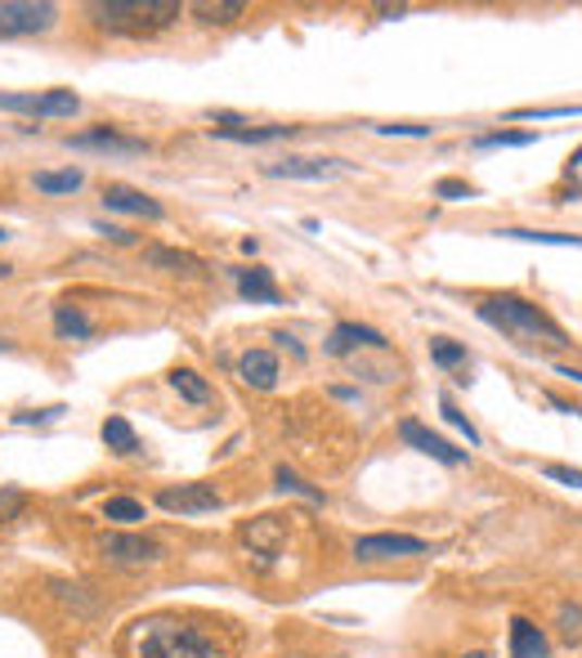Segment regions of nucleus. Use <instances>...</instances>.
I'll return each instance as SVG.
<instances>
[{"instance_id": "nucleus-1", "label": "nucleus", "mask_w": 582, "mask_h": 658, "mask_svg": "<svg viewBox=\"0 0 582 658\" xmlns=\"http://www.w3.org/2000/svg\"><path fill=\"white\" fill-rule=\"evenodd\" d=\"M126 658H225V645L206 628L157 613V618H139L126 632Z\"/></svg>"}, {"instance_id": "nucleus-2", "label": "nucleus", "mask_w": 582, "mask_h": 658, "mask_svg": "<svg viewBox=\"0 0 582 658\" xmlns=\"http://www.w3.org/2000/svg\"><path fill=\"white\" fill-rule=\"evenodd\" d=\"M480 318H484L489 327H497V332L524 341V345H547V350L573 345V341L565 337V327H560L547 309H537V305H529V301H520V296H489V301H480Z\"/></svg>"}, {"instance_id": "nucleus-3", "label": "nucleus", "mask_w": 582, "mask_h": 658, "mask_svg": "<svg viewBox=\"0 0 582 658\" xmlns=\"http://www.w3.org/2000/svg\"><path fill=\"white\" fill-rule=\"evenodd\" d=\"M179 14H185L179 0H103V5H90V18L113 36H149L170 27Z\"/></svg>"}, {"instance_id": "nucleus-4", "label": "nucleus", "mask_w": 582, "mask_h": 658, "mask_svg": "<svg viewBox=\"0 0 582 658\" xmlns=\"http://www.w3.org/2000/svg\"><path fill=\"white\" fill-rule=\"evenodd\" d=\"M54 23H59V10L50 0H0V41L50 31Z\"/></svg>"}, {"instance_id": "nucleus-5", "label": "nucleus", "mask_w": 582, "mask_h": 658, "mask_svg": "<svg viewBox=\"0 0 582 658\" xmlns=\"http://www.w3.org/2000/svg\"><path fill=\"white\" fill-rule=\"evenodd\" d=\"M404 556H430V542L413 533H368L354 542L358 565H381V560H404Z\"/></svg>"}, {"instance_id": "nucleus-6", "label": "nucleus", "mask_w": 582, "mask_h": 658, "mask_svg": "<svg viewBox=\"0 0 582 658\" xmlns=\"http://www.w3.org/2000/svg\"><path fill=\"white\" fill-rule=\"evenodd\" d=\"M99 556L107 565H122V569H143V565H157L162 560V546L149 542V537H139V533L113 529V533L99 537Z\"/></svg>"}, {"instance_id": "nucleus-7", "label": "nucleus", "mask_w": 582, "mask_h": 658, "mask_svg": "<svg viewBox=\"0 0 582 658\" xmlns=\"http://www.w3.org/2000/svg\"><path fill=\"white\" fill-rule=\"evenodd\" d=\"M67 149L107 153V157H143V153H149V139L117 135L113 126H94V130H81V135H67Z\"/></svg>"}, {"instance_id": "nucleus-8", "label": "nucleus", "mask_w": 582, "mask_h": 658, "mask_svg": "<svg viewBox=\"0 0 582 658\" xmlns=\"http://www.w3.org/2000/svg\"><path fill=\"white\" fill-rule=\"evenodd\" d=\"M157 506L170 510V516H211V510L225 506V497L215 484H175L157 493Z\"/></svg>"}, {"instance_id": "nucleus-9", "label": "nucleus", "mask_w": 582, "mask_h": 658, "mask_svg": "<svg viewBox=\"0 0 582 658\" xmlns=\"http://www.w3.org/2000/svg\"><path fill=\"white\" fill-rule=\"evenodd\" d=\"M282 542H287V520H282V516H261V520H251V524L242 529V546H246V552L256 556L261 565L282 552Z\"/></svg>"}, {"instance_id": "nucleus-10", "label": "nucleus", "mask_w": 582, "mask_h": 658, "mask_svg": "<svg viewBox=\"0 0 582 658\" xmlns=\"http://www.w3.org/2000/svg\"><path fill=\"white\" fill-rule=\"evenodd\" d=\"M398 439H404V444H413L417 453H426V457H434V461H444V466H461L466 461V453L461 448H453L448 439H440L434 430H426L421 421H398Z\"/></svg>"}, {"instance_id": "nucleus-11", "label": "nucleus", "mask_w": 582, "mask_h": 658, "mask_svg": "<svg viewBox=\"0 0 582 658\" xmlns=\"http://www.w3.org/2000/svg\"><path fill=\"white\" fill-rule=\"evenodd\" d=\"M390 341L377 332V327H363V322H337L332 327V337L322 341V350L332 354V358H345L354 350H385Z\"/></svg>"}, {"instance_id": "nucleus-12", "label": "nucleus", "mask_w": 582, "mask_h": 658, "mask_svg": "<svg viewBox=\"0 0 582 658\" xmlns=\"http://www.w3.org/2000/svg\"><path fill=\"white\" fill-rule=\"evenodd\" d=\"M233 282H238V296L251 301V305H282V291L274 282L269 269L251 265V269H233Z\"/></svg>"}, {"instance_id": "nucleus-13", "label": "nucleus", "mask_w": 582, "mask_h": 658, "mask_svg": "<svg viewBox=\"0 0 582 658\" xmlns=\"http://www.w3.org/2000/svg\"><path fill=\"white\" fill-rule=\"evenodd\" d=\"M337 170H341V162H332V157H282V162L265 166L269 179H332Z\"/></svg>"}, {"instance_id": "nucleus-14", "label": "nucleus", "mask_w": 582, "mask_h": 658, "mask_svg": "<svg viewBox=\"0 0 582 658\" xmlns=\"http://www.w3.org/2000/svg\"><path fill=\"white\" fill-rule=\"evenodd\" d=\"M103 206L122 215H139V219H162V206L130 185H103Z\"/></svg>"}, {"instance_id": "nucleus-15", "label": "nucleus", "mask_w": 582, "mask_h": 658, "mask_svg": "<svg viewBox=\"0 0 582 658\" xmlns=\"http://www.w3.org/2000/svg\"><path fill=\"white\" fill-rule=\"evenodd\" d=\"M238 377H242V385H251V390H274V385H278V358H274L269 350H246V354L238 358Z\"/></svg>"}, {"instance_id": "nucleus-16", "label": "nucleus", "mask_w": 582, "mask_h": 658, "mask_svg": "<svg viewBox=\"0 0 582 658\" xmlns=\"http://www.w3.org/2000/svg\"><path fill=\"white\" fill-rule=\"evenodd\" d=\"M552 645H547V632L529 618H511V658H547Z\"/></svg>"}, {"instance_id": "nucleus-17", "label": "nucleus", "mask_w": 582, "mask_h": 658, "mask_svg": "<svg viewBox=\"0 0 582 658\" xmlns=\"http://www.w3.org/2000/svg\"><path fill=\"white\" fill-rule=\"evenodd\" d=\"M301 126H238V130H225L215 126L211 135L215 139H229V143H278V139H291Z\"/></svg>"}, {"instance_id": "nucleus-18", "label": "nucleus", "mask_w": 582, "mask_h": 658, "mask_svg": "<svg viewBox=\"0 0 582 658\" xmlns=\"http://www.w3.org/2000/svg\"><path fill=\"white\" fill-rule=\"evenodd\" d=\"M143 265L166 269V274H198V269H202L198 255L175 251V246H149V251H143Z\"/></svg>"}, {"instance_id": "nucleus-19", "label": "nucleus", "mask_w": 582, "mask_h": 658, "mask_svg": "<svg viewBox=\"0 0 582 658\" xmlns=\"http://www.w3.org/2000/svg\"><path fill=\"white\" fill-rule=\"evenodd\" d=\"M170 385H175L179 398H189L193 408H206V404H211V381H206L202 372H193V368H175V372H170Z\"/></svg>"}, {"instance_id": "nucleus-20", "label": "nucleus", "mask_w": 582, "mask_h": 658, "mask_svg": "<svg viewBox=\"0 0 582 658\" xmlns=\"http://www.w3.org/2000/svg\"><path fill=\"white\" fill-rule=\"evenodd\" d=\"M103 444L113 448L117 457H135L139 453V434H135V426L126 417H107L103 421Z\"/></svg>"}, {"instance_id": "nucleus-21", "label": "nucleus", "mask_w": 582, "mask_h": 658, "mask_svg": "<svg viewBox=\"0 0 582 658\" xmlns=\"http://www.w3.org/2000/svg\"><path fill=\"white\" fill-rule=\"evenodd\" d=\"M54 337L59 341H86L90 337V318L77 305H59L54 309Z\"/></svg>"}, {"instance_id": "nucleus-22", "label": "nucleus", "mask_w": 582, "mask_h": 658, "mask_svg": "<svg viewBox=\"0 0 582 658\" xmlns=\"http://www.w3.org/2000/svg\"><path fill=\"white\" fill-rule=\"evenodd\" d=\"M103 520H113L122 529H135V524L149 520V510H143V502H135V497H107L103 502Z\"/></svg>"}, {"instance_id": "nucleus-23", "label": "nucleus", "mask_w": 582, "mask_h": 658, "mask_svg": "<svg viewBox=\"0 0 582 658\" xmlns=\"http://www.w3.org/2000/svg\"><path fill=\"white\" fill-rule=\"evenodd\" d=\"M81 113V99L72 90H50V94H36V117H77Z\"/></svg>"}, {"instance_id": "nucleus-24", "label": "nucleus", "mask_w": 582, "mask_h": 658, "mask_svg": "<svg viewBox=\"0 0 582 658\" xmlns=\"http://www.w3.org/2000/svg\"><path fill=\"white\" fill-rule=\"evenodd\" d=\"M86 185L81 170H36V189L41 193H77Z\"/></svg>"}, {"instance_id": "nucleus-25", "label": "nucleus", "mask_w": 582, "mask_h": 658, "mask_svg": "<svg viewBox=\"0 0 582 658\" xmlns=\"http://www.w3.org/2000/svg\"><path fill=\"white\" fill-rule=\"evenodd\" d=\"M274 484L282 489V493H296V497H305V502H314V506H322L327 497H322V489H314V484H305L301 480V474L296 470H291V466H278L274 470Z\"/></svg>"}, {"instance_id": "nucleus-26", "label": "nucleus", "mask_w": 582, "mask_h": 658, "mask_svg": "<svg viewBox=\"0 0 582 658\" xmlns=\"http://www.w3.org/2000/svg\"><path fill=\"white\" fill-rule=\"evenodd\" d=\"M529 143H537V135H520V130H493V135H480L476 139V149L489 153V149H529Z\"/></svg>"}, {"instance_id": "nucleus-27", "label": "nucleus", "mask_w": 582, "mask_h": 658, "mask_svg": "<svg viewBox=\"0 0 582 658\" xmlns=\"http://www.w3.org/2000/svg\"><path fill=\"white\" fill-rule=\"evenodd\" d=\"M430 358L440 363V368H466V363H470L466 345H457V341H448V337H434V341H430Z\"/></svg>"}, {"instance_id": "nucleus-28", "label": "nucleus", "mask_w": 582, "mask_h": 658, "mask_svg": "<svg viewBox=\"0 0 582 658\" xmlns=\"http://www.w3.org/2000/svg\"><path fill=\"white\" fill-rule=\"evenodd\" d=\"M502 238H520V242H547V246H582L578 233H547V229H502Z\"/></svg>"}, {"instance_id": "nucleus-29", "label": "nucleus", "mask_w": 582, "mask_h": 658, "mask_svg": "<svg viewBox=\"0 0 582 658\" xmlns=\"http://www.w3.org/2000/svg\"><path fill=\"white\" fill-rule=\"evenodd\" d=\"M556 628H560V641H565V645H582V605H560Z\"/></svg>"}, {"instance_id": "nucleus-30", "label": "nucleus", "mask_w": 582, "mask_h": 658, "mask_svg": "<svg viewBox=\"0 0 582 658\" xmlns=\"http://www.w3.org/2000/svg\"><path fill=\"white\" fill-rule=\"evenodd\" d=\"M198 23H233L242 18V0H220V5H193Z\"/></svg>"}, {"instance_id": "nucleus-31", "label": "nucleus", "mask_w": 582, "mask_h": 658, "mask_svg": "<svg viewBox=\"0 0 582 658\" xmlns=\"http://www.w3.org/2000/svg\"><path fill=\"white\" fill-rule=\"evenodd\" d=\"M552 117H582V103H565V107H516L511 122H552Z\"/></svg>"}, {"instance_id": "nucleus-32", "label": "nucleus", "mask_w": 582, "mask_h": 658, "mask_svg": "<svg viewBox=\"0 0 582 658\" xmlns=\"http://www.w3.org/2000/svg\"><path fill=\"white\" fill-rule=\"evenodd\" d=\"M440 413H444V421H448L457 434H466V444H470V448H480V430L466 421V413H457V408H453V398H440Z\"/></svg>"}, {"instance_id": "nucleus-33", "label": "nucleus", "mask_w": 582, "mask_h": 658, "mask_svg": "<svg viewBox=\"0 0 582 658\" xmlns=\"http://www.w3.org/2000/svg\"><path fill=\"white\" fill-rule=\"evenodd\" d=\"M23 506H27V497H23L18 489H0V524L18 520V516H23Z\"/></svg>"}, {"instance_id": "nucleus-34", "label": "nucleus", "mask_w": 582, "mask_h": 658, "mask_svg": "<svg viewBox=\"0 0 582 658\" xmlns=\"http://www.w3.org/2000/svg\"><path fill=\"white\" fill-rule=\"evenodd\" d=\"M434 198H444V202H466V198H476V189H470L466 179H440V185H434Z\"/></svg>"}, {"instance_id": "nucleus-35", "label": "nucleus", "mask_w": 582, "mask_h": 658, "mask_svg": "<svg viewBox=\"0 0 582 658\" xmlns=\"http://www.w3.org/2000/svg\"><path fill=\"white\" fill-rule=\"evenodd\" d=\"M542 474H547V480H556V484H569V489H582V470H573V466H560V461H547V466H542Z\"/></svg>"}, {"instance_id": "nucleus-36", "label": "nucleus", "mask_w": 582, "mask_h": 658, "mask_svg": "<svg viewBox=\"0 0 582 658\" xmlns=\"http://www.w3.org/2000/svg\"><path fill=\"white\" fill-rule=\"evenodd\" d=\"M381 135H398V139H430V126H413V122H394V126H377Z\"/></svg>"}, {"instance_id": "nucleus-37", "label": "nucleus", "mask_w": 582, "mask_h": 658, "mask_svg": "<svg viewBox=\"0 0 582 658\" xmlns=\"http://www.w3.org/2000/svg\"><path fill=\"white\" fill-rule=\"evenodd\" d=\"M63 417V408H41V413H14V426H41V421H54Z\"/></svg>"}, {"instance_id": "nucleus-38", "label": "nucleus", "mask_w": 582, "mask_h": 658, "mask_svg": "<svg viewBox=\"0 0 582 658\" xmlns=\"http://www.w3.org/2000/svg\"><path fill=\"white\" fill-rule=\"evenodd\" d=\"M94 229H99L103 238H113V242H122V246H130V242H135V233H130V229H117V225H94Z\"/></svg>"}, {"instance_id": "nucleus-39", "label": "nucleus", "mask_w": 582, "mask_h": 658, "mask_svg": "<svg viewBox=\"0 0 582 658\" xmlns=\"http://www.w3.org/2000/svg\"><path fill=\"white\" fill-rule=\"evenodd\" d=\"M560 377H569V381H578V385H582V372H578V368H560Z\"/></svg>"}, {"instance_id": "nucleus-40", "label": "nucleus", "mask_w": 582, "mask_h": 658, "mask_svg": "<svg viewBox=\"0 0 582 658\" xmlns=\"http://www.w3.org/2000/svg\"><path fill=\"white\" fill-rule=\"evenodd\" d=\"M10 274H14V269H10V265H5V261H0V282H5V278H10Z\"/></svg>"}, {"instance_id": "nucleus-41", "label": "nucleus", "mask_w": 582, "mask_h": 658, "mask_svg": "<svg viewBox=\"0 0 582 658\" xmlns=\"http://www.w3.org/2000/svg\"><path fill=\"white\" fill-rule=\"evenodd\" d=\"M569 166H582V149H573V157H569Z\"/></svg>"}, {"instance_id": "nucleus-42", "label": "nucleus", "mask_w": 582, "mask_h": 658, "mask_svg": "<svg viewBox=\"0 0 582 658\" xmlns=\"http://www.w3.org/2000/svg\"><path fill=\"white\" fill-rule=\"evenodd\" d=\"M466 658H489V654H484V649H476V654H466Z\"/></svg>"}, {"instance_id": "nucleus-43", "label": "nucleus", "mask_w": 582, "mask_h": 658, "mask_svg": "<svg viewBox=\"0 0 582 658\" xmlns=\"http://www.w3.org/2000/svg\"><path fill=\"white\" fill-rule=\"evenodd\" d=\"M5 238H10V233H5V229H0V242H5Z\"/></svg>"}]
</instances>
